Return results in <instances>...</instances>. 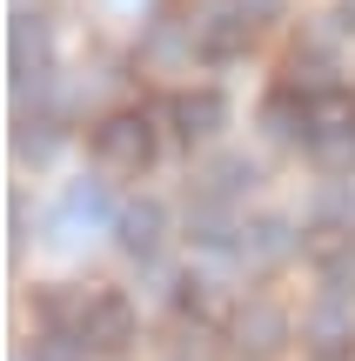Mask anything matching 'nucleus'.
I'll return each instance as SVG.
<instances>
[{"instance_id": "1", "label": "nucleus", "mask_w": 355, "mask_h": 361, "mask_svg": "<svg viewBox=\"0 0 355 361\" xmlns=\"http://www.w3.org/2000/svg\"><path fill=\"white\" fill-rule=\"evenodd\" d=\"M94 154H101L107 168H121V174H141L148 161H155V128H148V114H107L101 128H94Z\"/></svg>"}, {"instance_id": "2", "label": "nucleus", "mask_w": 355, "mask_h": 361, "mask_svg": "<svg viewBox=\"0 0 355 361\" xmlns=\"http://www.w3.org/2000/svg\"><path fill=\"white\" fill-rule=\"evenodd\" d=\"M47 80V20L34 7H13V94H40Z\"/></svg>"}, {"instance_id": "3", "label": "nucleus", "mask_w": 355, "mask_h": 361, "mask_svg": "<svg viewBox=\"0 0 355 361\" xmlns=\"http://www.w3.org/2000/svg\"><path fill=\"white\" fill-rule=\"evenodd\" d=\"M302 341L315 355H349V341H355V308L342 295H322L315 308L302 314Z\"/></svg>"}, {"instance_id": "4", "label": "nucleus", "mask_w": 355, "mask_h": 361, "mask_svg": "<svg viewBox=\"0 0 355 361\" xmlns=\"http://www.w3.org/2000/svg\"><path fill=\"white\" fill-rule=\"evenodd\" d=\"M188 241L208 247V255H241V228H235V214H228V201L195 194V201H188Z\"/></svg>"}, {"instance_id": "5", "label": "nucleus", "mask_w": 355, "mask_h": 361, "mask_svg": "<svg viewBox=\"0 0 355 361\" xmlns=\"http://www.w3.org/2000/svg\"><path fill=\"white\" fill-rule=\"evenodd\" d=\"M262 134L268 141H282V147H295V141H315V121H308V94H295V87H275L262 101Z\"/></svg>"}, {"instance_id": "6", "label": "nucleus", "mask_w": 355, "mask_h": 361, "mask_svg": "<svg viewBox=\"0 0 355 361\" xmlns=\"http://www.w3.org/2000/svg\"><path fill=\"white\" fill-rule=\"evenodd\" d=\"M88 348H101V355H121L134 341V301L128 295H94V308H88Z\"/></svg>"}, {"instance_id": "7", "label": "nucleus", "mask_w": 355, "mask_h": 361, "mask_svg": "<svg viewBox=\"0 0 355 361\" xmlns=\"http://www.w3.org/2000/svg\"><path fill=\"white\" fill-rule=\"evenodd\" d=\"M282 341H289V314H282V308H268V301H248V308L235 314V348H241V355L262 361V355H275Z\"/></svg>"}, {"instance_id": "8", "label": "nucleus", "mask_w": 355, "mask_h": 361, "mask_svg": "<svg viewBox=\"0 0 355 361\" xmlns=\"http://www.w3.org/2000/svg\"><path fill=\"white\" fill-rule=\"evenodd\" d=\"M114 234H121V247H128L134 261H155L161 234H168V214H161V201H128V207H121V221H114Z\"/></svg>"}, {"instance_id": "9", "label": "nucleus", "mask_w": 355, "mask_h": 361, "mask_svg": "<svg viewBox=\"0 0 355 361\" xmlns=\"http://www.w3.org/2000/svg\"><path fill=\"white\" fill-rule=\"evenodd\" d=\"M222 114H228L222 94H208V87H201V94H174V101H168V121H174L181 141H208V134L222 128Z\"/></svg>"}, {"instance_id": "10", "label": "nucleus", "mask_w": 355, "mask_h": 361, "mask_svg": "<svg viewBox=\"0 0 355 361\" xmlns=\"http://www.w3.org/2000/svg\"><path fill=\"white\" fill-rule=\"evenodd\" d=\"M114 221H121V207L107 201L101 180H74V188H67V201H61V228H114Z\"/></svg>"}, {"instance_id": "11", "label": "nucleus", "mask_w": 355, "mask_h": 361, "mask_svg": "<svg viewBox=\"0 0 355 361\" xmlns=\"http://www.w3.org/2000/svg\"><path fill=\"white\" fill-rule=\"evenodd\" d=\"M255 161L248 154H215L208 168H201V194L208 201H241V194H255Z\"/></svg>"}, {"instance_id": "12", "label": "nucleus", "mask_w": 355, "mask_h": 361, "mask_svg": "<svg viewBox=\"0 0 355 361\" xmlns=\"http://www.w3.org/2000/svg\"><path fill=\"white\" fill-rule=\"evenodd\" d=\"M88 308H94V295H67V288H40L34 295L40 328H61V335H88Z\"/></svg>"}, {"instance_id": "13", "label": "nucleus", "mask_w": 355, "mask_h": 361, "mask_svg": "<svg viewBox=\"0 0 355 361\" xmlns=\"http://www.w3.org/2000/svg\"><path fill=\"white\" fill-rule=\"evenodd\" d=\"M295 247H302V234H295L282 214H262L255 228H241V255L248 261H289Z\"/></svg>"}, {"instance_id": "14", "label": "nucleus", "mask_w": 355, "mask_h": 361, "mask_svg": "<svg viewBox=\"0 0 355 361\" xmlns=\"http://www.w3.org/2000/svg\"><path fill=\"white\" fill-rule=\"evenodd\" d=\"M315 274H322V295L355 301V241H322L315 247Z\"/></svg>"}, {"instance_id": "15", "label": "nucleus", "mask_w": 355, "mask_h": 361, "mask_svg": "<svg viewBox=\"0 0 355 361\" xmlns=\"http://www.w3.org/2000/svg\"><path fill=\"white\" fill-rule=\"evenodd\" d=\"M248 34H255L248 13H222V20H208V27L195 34V47L208 54V61H235V54L248 47Z\"/></svg>"}, {"instance_id": "16", "label": "nucleus", "mask_w": 355, "mask_h": 361, "mask_svg": "<svg viewBox=\"0 0 355 361\" xmlns=\"http://www.w3.org/2000/svg\"><path fill=\"white\" fill-rule=\"evenodd\" d=\"M54 147H61V128H54L47 114L13 128V161H20V168H47V161H54Z\"/></svg>"}, {"instance_id": "17", "label": "nucleus", "mask_w": 355, "mask_h": 361, "mask_svg": "<svg viewBox=\"0 0 355 361\" xmlns=\"http://www.w3.org/2000/svg\"><path fill=\"white\" fill-rule=\"evenodd\" d=\"M141 54L148 61H181V54H201V47H195V34H181L174 20H155L148 40H141Z\"/></svg>"}, {"instance_id": "18", "label": "nucleus", "mask_w": 355, "mask_h": 361, "mask_svg": "<svg viewBox=\"0 0 355 361\" xmlns=\"http://www.w3.org/2000/svg\"><path fill=\"white\" fill-rule=\"evenodd\" d=\"M315 214L329 221V228H355V180H329L315 201Z\"/></svg>"}, {"instance_id": "19", "label": "nucleus", "mask_w": 355, "mask_h": 361, "mask_svg": "<svg viewBox=\"0 0 355 361\" xmlns=\"http://www.w3.org/2000/svg\"><path fill=\"white\" fill-rule=\"evenodd\" d=\"M34 361H88V341H80V335H61V328H47V335L34 341Z\"/></svg>"}, {"instance_id": "20", "label": "nucleus", "mask_w": 355, "mask_h": 361, "mask_svg": "<svg viewBox=\"0 0 355 361\" xmlns=\"http://www.w3.org/2000/svg\"><path fill=\"white\" fill-rule=\"evenodd\" d=\"M27 247V201H13V255Z\"/></svg>"}, {"instance_id": "21", "label": "nucleus", "mask_w": 355, "mask_h": 361, "mask_svg": "<svg viewBox=\"0 0 355 361\" xmlns=\"http://www.w3.org/2000/svg\"><path fill=\"white\" fill-rule=\"evenodd\" d=\"M342 27H355V0H342Z\"/></svg>"}, {"instance_id": "22", "label": "nucleus", "mask_w": 355, "mask_h": 361, "mask_svg": "<svg viewBox=\"0 0 355 361\" xmlns=\"http://www.w3.org/2000/svg\"><path fill=\"white\" fill-rule=\"evenodd\" d=\"M315 361H349V355H315Z\"/></svg>"}]
</instances>
